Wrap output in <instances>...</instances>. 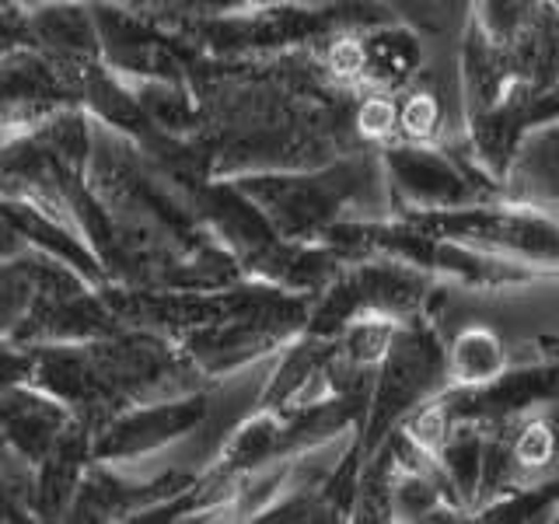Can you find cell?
I'll return each mask as SVG.
<instances>
[{
    "mask_svg": "<svg viewBox=\"0 0 559 524\" xmlns=\"http://www.w3.org/2000/svg\"><path fill=\"white\" fill-rule=\"evenodd\" d=\"M441 130V102L430 92H413L399 102V136L430 144Z\"/></svg>",
    "mask_w": 559,
    "mask_h": 524,
    "instance_id": "cell-7",
    "label": "cell"
},
{
    "mask_svg": "<svg viewBox=\"0 0 559 524\" xmlns=\"http://www.w3.org/2000/svg\"><path fill=\"white\" fill-rule=\"evenodd\" d=\"M325 74L336 84H364L367 78V49L357 35H340L325 49Z\"/></svg>",
    "mask_w": 559,
    "mask_h": 524,
    "instance_id": "cell-8",
    "label": "cell"
},
{
    "mask_svg": "<svg viewBox=\"0 0 559 524\" xmlns=\"http://www.w3.org/2000/svg\"><path fill=\"white\" fill-rule=\"evenodd\" d=\"M354 130L371 140V144H389L399 136V102L392 92H381V87H367L357 98L354 109Z\"/></svg>",
    "mask_w": 559,
    "mask_h": 524,
    "instance_id": "cell-6",
    "label": "cell"
},
{
    "mask_svg": "<svg viewBox=\"0 0 559 524\" xmlns=\"http://www.w3.org/2000/svg\"><path fill=\"white\" fill-rule=\"evenodd\" d=\"M367 49V87H381V92H395L406 84L424 52H419L416 35L406 28H378L371 39H364Z\"/></svg>",
    "mask_w": 559,
    "mask_h": 524,
    "instance_id": "cell-4",
    "label": "cell"
},
{
    "mask_svg": "<svg viewBox=\"0 0 559 524\" xmlns=\"http://www.w3.org/2000/svg\"><path fill=\"white\" fill-rule=\"evenodd\" d=\"M507 367V346L489 325H465L448 346L451 389H476L493 381Z\"/></svg>",
    "mask_w": 559,
    "mask_h": 524,
    "instance_id": "cell-3",
    "label": "cell"
},
{
    "mask_svg": "<svg viewBox=\"0 0 559 524\" xmlns=\"http://www.w3.org/2000/svg\"><path fill=\"white\" fill-rule=\"evenodd\" d=\"M378 157L402 214L406 210H454V206L489 203L497 196V186L472 179L448 151L433 144L399 136L389 140L378 151Z\"/></svg>",
    "mask_w": 559,
    "mask_h": 524,
    "instance_id": "cell-2",
    "label": "cell"
},
{
    "mask_svg": "<svg viewBox=\"0 0 559 524\" xmlns=\"http://www.w3.org/2000/svg\"><path fill=\"white\" fill-rule=\"evenodd\" d=\"M542 0H476L472 11V28H476L489 46L507 49L518 35L528 28Z\"/></svg>",
    "mask_w": 559,
    "mask_h": 524,
    "instance_id": "cell-5",
    "label": "cell"
},
{
    "mask_svg": "<svg viewBox=\"0 0 559 524\" xmlns=\"http://www.w3.org/2000/svg\"><path fill=\"white\" fill-rule=\"evenodd\" d=\"M448 374V354L430 319L413 314L399 322L389 354L378 364V389L371 398V419H367L364 448L371 451L381 441H389L392 427L406 419L413 406H419L433 392H441V381Z\"/></svg>",
    "mask_w": 559,
    "mask_h": 524,
    "instance_id": "cell-1",
    "label": "cell"
}]
</instances>
